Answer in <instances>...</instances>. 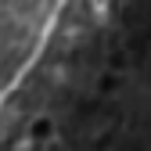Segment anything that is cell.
Returning a JSON list of instances; mask_svg holds the SVG:
<instances>
[{"instance_id":"obj_1","label":"cell","mask_w":151,"mask_h":151,"mask_svg":"<svg viewBox=\"0 0 151 151\" xmlns=\"http://www.w3.org/2000/svg\"><path fill=\"white\" fill-rule=\"evenodd\" d=\"M68 0H0V101L43 54Z\"/></svg>"}]
</instances>
